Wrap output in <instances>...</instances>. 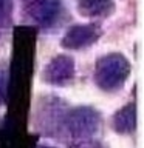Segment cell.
Masks as SVG:
<instances>
[{
	"label": "cell",
	"instance_id": "obj_1",
	"mask_svg": "<svg viewBox=\"0 0 144 148\" xmlns=\"http://www.w3.org/2000/svg\"><path fill=\"white\" fill-rule=\"evenodd\" d=\"M130 74V63L123 54H107L101 57L95 68V80L104 91H115L124 85Z\"/></svg>",
	"mask_w": 144,
	"mask_h": 148
},
{
	"label": "cell",
	"instance_id": "obj_2",
	"mask_svg": "<svg viewBox=\"0 0 144 148\" xmlns=\"http://www.w3.org/2000/svg\"><path fill=\"white\" fill-rule=\"evenodd\" d=\"M101 123V117L96 110L90 106H79L71 110L65 117V127L68 133L74 137L87 139L93 136Z\"/></svg>",
	"mask_w": 144,
	"mask_h": 148
},
{
	"label": "cell",
	"instance_id": "obj_3",
	"mask_svg": "<svg viewBox=\"0 0 144 148\" xmlns=\"http://www.w3.org/2000/svg\"><path fill=\"white\" fill-rule=\"evenodd\" d=\"M62 0H25V12L36 25L48 28L57 20Z\"/></svg>",
	"mask_w": 144,
	"mask_h": 148
},
{
	"label": "cell",
	"instance_id": "obj_4",
	"mask_svg": "<svg viewBox=\"0 0 144 148\" xmlns=\"http://www.w3.org/2000/svg\"><path fill=\"white\" fill-rule=\"evenodd\" d=\"M102 29L99 25L95 23H85V25H74L70 29H67L62 45L68 49H82L93 45L101 37Z\"/></svg>",
	"mask_w": 144,
	"mask_h": 148
},
{
	"label": "cell",
	"instance_id": "obj_5",
	"mask_svg": "<svg viewBox=\"0 0 144 148\" xmlns=\"http://www.w3.org/2000/svg\"><path fill=\"white\" fill-rule=\"evenodd\" d=\"M74 76V62L68 56H57L44 69V79L53 85H64Z\"/></svg>",
	"mask_w": 144,
	"mask_h": 148
},
{
	"label": "cell",
	"instance_id": "obj_6",
	"mask_svg": "<svg viewBox=\"0 0 144 148\" xmlns=\"http://www.w3.org/2000/svg\"><path fill=\"white\" fill-rule=\"evenodd\" d=\"M78 11L84 17H107L115 11V0H78Z\"/></svg>",
	"mask_w": 144,
	"mask_h": 148
},
{
	"label": "cell",
	"instance_id": "obj_7",
	"mask_svg": "<svg viewBox=\"0 0 144 148\" xmlns=\"http://www.w3.org/2000/svg\"><path fill=\"white\" fill-rule=\"evenodd\" d=\"M113 127L118 133H132L136 127V106L129 103L121 108L113 117Z\"/></svg>",
	"mask_w": 144,
	"mask_h": 148
},
{
	"label": "cell",
	"instance_id": "obj_8",
	"mask_svg": "<svg viewBox=\"0 0 144 148\" xmlns=\"http://www.w3.org/2000/svg\"><path fill=\"white\" fill-rule=\"evenodd\" d=\"M12 17V0H0V28L11 23Z\"/></svg>",
	"mask_w": 144,
	"mask_h": 148
},
{
	"label": "cell",
	"instance_id": "obj_9",
	"mask_svg": "<svg viewBox=\"0 0 144 148\" xmlns=\"http://www.w3.org/2000/svg\"><path fill=\"white\" fill-rule=\"evenodd\" d=\"M8 65L0 63V105L6 100V91H8Z\"/></svg>",
	"mask_w": 144,
	"mask_h": 148
},
{
	"label": "cell",
	"instance_id": "obj_10",
	"mask_svg": "<svg viewBox=\"0 0 144 148\" xmlns=\"http://www.w3.org/2000/svg\"><path fill=\"white\" fill-rule=\"evenodd\" d=\"M39 148H53V147H39Z\"/></svg>",
	"mask_w": 144,
	"mask_h": 148
}]
</instances>
